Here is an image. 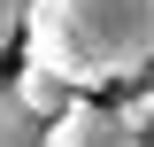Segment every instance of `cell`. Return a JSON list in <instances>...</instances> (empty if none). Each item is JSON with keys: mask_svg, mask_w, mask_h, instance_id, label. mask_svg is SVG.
<instances>
[{"mask_svg": "<svg viewBox=\"0 0 154 147\" xmlns=\"http://www.w3.org/2000/svg\"><path fill=\"white\" fill-rule=\"evenodd\" d=\"M23 62L54 70L69 93L131 85L154 70V0H31Z\"/></svg>", "mask_w": 154, "mask_h": 147, "instance_id": "1", "label": "cell"}, {"mask_svg": "<svg viewBox=\"0 0 154 147\" xmlns=\"http://www.w3.org/2000/svg\"><path fill=\"white\" fill-rule=\"evenodd\" d=\"M46 147H146V139H139V132L123 124L116 109H100V101H77L69 116H54V124H46Z\"/></svg>", "mask_w": 154, "mask_h": 147, "instance_id": "2", "label": "cell"}, {"mask_svg": "<svg viewBox=\"0 0 154 147\" xmlns=\"http://www.w3.org/2000/svg\"><path fill=\"white\" fill-rule=\"evenodd\" d=\"M16 93L31 101L38 116H46V124H54V116H69L77 101H85V93H69V85H62L54 70H38V62H23V70H16Z\"/></svg>", "mask_w": 154, "mask_h": 147, "instance_id": "3", "label": "cell"}, {"mask_svg": "<svg viewBox=\"0 0 154 147\" xmlns=\"http://www.w3.org/2000/svg\"><path fill=\"white\" fill-rule=\"evenodd\" d=\"M0 147H46V116L16 85H0Z\"/></svg>", "mask_w": 154, "mask_h": 147, "instance_id": "4", "label": "cell"}, {"mask_svg": "<svg viewBox=\"0 0 154 147\" xmlns=\"http://www.w3.org/2000/svg\"><path fill=\"white\" fill-rule=\"evenodd\" d=\"M31 23V0H0V54L16 47V31Z\"/></svg>", "mask_w": 154, "mask_h": 147, "instance_id": "5", "label": "cell"}, {"mask_svg": "<svg viewBox=\"0 0 154 147\" xmlns=\"http://www.w3.org/2000/svg\"><path fill=\"white\" fill-rule=\"evenodd\" d=\"M146 93H154V85H146Z\"/></svg>", "mask_w": 154, "mask_h": 147, "instance_id": "6", "label": "cell"}]
</instances>
